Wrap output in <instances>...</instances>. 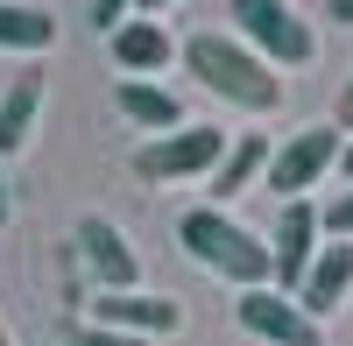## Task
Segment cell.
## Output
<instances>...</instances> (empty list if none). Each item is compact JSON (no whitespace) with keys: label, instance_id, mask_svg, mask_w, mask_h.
<instances>
[{"label":"cell","instance_id":"obj_1","mask_svg":"<svg viewBox=\"0 0 353 346\" xmlns=\"http://www.w3.org/2000/svg\"><path fill=\"white\" fill-rule=\"evenodd\" d=\"M184 71H191L212 99L241 106V113H276V106H283L276 64H261V57L233 36V28H198V36L184 43Z\"/></svg>","mask_w":353,"mask_h":346},{"label":"cell","instance_id":"obj_2","mask_svg":"<svg viewBox=\"0 0 353 346\" xmlns=\"http://www.w3.org/2000/svg\"><path fill=\"white\" fill-rule=\"evenodd\" d=\"M176 241H184V254H191L205 276L233 283V290H269V283H276V254H269V241H261L254 226H241L233 212H219V205L184 212V219H176Z\"/></svg>","mask_w":353,"mask_h":346},{"label":"cell","instance_id":"obj_3","mask_svg":"<svg viewBox=\"0 0 353 346\" xmlns=\"http://www.w3.org/2000/svg\"><path fill=\"white\" fill-rule=\"evenodd\" d=\"M226 21H233V36L276 71H304L318 57V28L290 8V0H226Z\"/></svg>","mask_w":353,"mask_h":346},{"label":"cell","instance_id":"obj_4","mask_svg":"<svg viewBox=\"0 0 353 346\" xmlns=\"http://www.w3.org/2000/svg\"><path fill=\"white\" fill-rule=\"evenodd\" d=\"M226 149H233V134L205 128V121H184L176 134H156V141H141V149H134V177H149V184L212 177V170L226 163Z\"/></svg>","mask_w":353,"mask_h":346},{"label":"cell","instance_id":"obj_5","mask_svg":"<svg viewBox=\"0 0 353 346\" xmlns=\"http://www.w3.org/2000/svg\"><path fill=\"white\" fill-rule=\"evenodd\" d=\"M346 156V141H339V121H311V128H297V134H283L276 141V156H269V184L276 191V205H290V198H304L325 170Z\"/></svg>","mask_w":353,"mask_h":346},{"label":"cell","instance_id":"obj_6","mask_svg":"<svg viewBox=\"0 0 353 346\" xmlns=\"http://www.w3.org/2000/svg\"><path fill=\"white\" fill-rule=\"evenodd\" d=\"M233 318H241V332L261 339V346H325V325H318L290 290H276V283L269 290H241L233 297Z\"/></svg>","mask_w":353,"mask_h":346},{"label":"cell","instance_id":"obj_7","mask_svg":"<svg viewBox=\"0 0 353 346\" xmlns=\"http://www.w3.org/2000/svg\"><path fill=\"white\" fill-rule=\"evenodd\" d=\"M71 247H78V262L92 269V283H99V297L106 290H134V276H141V262H134V247H128V234L113 226L106 212H85L78 219V234H71Z\"/></svg>","mask_w":353,"mask_h":346},{"label":"cell","instance_id":"obj_8","mask_svg":"<svg viewBox=\"0 0 353 346\" xmlns=\"http://www.w3.org/2000/svg\"><path fill=\"white\" fill-rule=\"evenodd\" d=\"M318 241H325V226H318V205H304V198L276 205V234H269V254H276V283H283L290 297H297V283L311 276V262H318Z\"/></svg>","mask_w":353,"mask_h":346},{"label":"cell","instance_id":"obj_9","mask_svg":"<svg viewBox=\"0 0 353 346\" xmlns=\"http://www.w3.org/2000/svg\"><path fill=\"white\" fill-rule=\"evenodd\" d=\"M92 325L128 332V339H170V332H184V311L149 290H106V297H92Z\"/></svg>","mask_w":353,"mask_h":346},{"label":"cell","instance_id":"obj_10","mask_svg":"<svg viewBox=\"0 0 353 346\" xmlns=\"http://www.w3.org/2000/svg\"><path fill=\"white\" fill-rule=\"evenodd\" d=\"M43 92H50V71L28 64L0 85V163L28 149V134H36V113H43Z\"/></svg>","mask_w":353,"mask_h":346},{"label":"cell","instance_id":"obj_11","mask_svg":"<svg viewBox=\"0 0 353 346\" xmlns=\"http://www.w3.org/2000/svg\"><path fill=\"white\" fill-rule=\"evenodd\" d=\"M346 297H353V241H332V247H318L311 276L297 283V304L311 318H325V311H339Z\"/></svg>","mask_w":353,"mask_h":346},{"label":"cell","instance_id":"obj_12","mask_svg":"<svg viewBox=\"0 0 353 346\" xmlns=\"http://www.w3.org/2000/svg\"><path fill=\"white\" fill-rule=\"evenodd\" d=\"M269 156H276V149H269V134H233L226 163L212 170V177H205V191H212V205L226 212V205H233V198H241V191H248L254 177H269Z\"/></svg>","mask_w":353,"mask_h":346},{"label":"cell","instance_id":"obj_13","mask_svg":"<svg viewBox=\"0 0 353 346\" xmlns=\"http://www.w3.org/2000/svg\"><path fill=\"white\" fill-rule=\"evenodd\" d=\"M113 106H121L134 128H149V141L184 128V106H176V92H170V85H149V78H121V85H113Z\"/></svg>","mask_w":353,"mask_h":346},{"label":"cell","instance_id":"obj_14","mask_svg":"<svg viewBox=\"0 0 353 346\" xmlns=\"http://www.w3.org/2000/svg\"><path fill=\"white\" fill-rule=\"evenodd\" d=\"M57 50V14L36 0H0V57H43Z\"/></svg>","mask_w":353,"mask_h":346},{"label":"cell","instance_id":"obj_15","mask_svg":"<svg viewBox=\"0 0 353 346\" xmlns=\"http://www.w3.org/2000/svg\"><path fill=\"white\" fill-rule=\"evenodd\" d=\"M106 43H113V64L128 78H149V71L170 64V28L163 21H128V28H113Z\"/></svg>","mask_w":353,"mask_h":346},{"label":"cell","instance_id":"obj_16","mask_svg":"<svg viewBox=\"0 0 353 346\" xmlns=\"http://www.w3.org/2000/svg\"><path fill=\"white\" fill-rule=\"evenodd\" d=\"M57 346H149V339H128V332H106V325H92V318H78V325L57 332Z\"/></svg>","mask_w":353,"mask_h":346},{"label":"cell","instance_id":"obj_17","mask_svg":"<svg viewBox=\"0 0 353 346\" xmlns=\"http://www.w3.org/2000/svg\"><path fill=\"white\" fill-rule=\"evenodd\" d=\"M318 226H325V234H332V241H353V184H346V191L332 198V205H325V212H318Z\"/></svg>","mask_w":353,"mask_h":346},{"label":"cell","instance_id":"obj_18","mask_svg":"<svg viewBox=\"0 0 353 346\" xmlns=\"http://www.w3.org/2000/svg\"><path fill=\"white\" fill-rule=\"evenodd\" d=\"M92 21L113 36V28H128V21H134V0H92Z\"/></svg>","mask_w":353,"mask_h":346},{"label":"cell","instance_id":"obj_19","mask_svg":"<svg viewBox=\"0 0 353 346\" xmlns=\"http://www.w3.org/2000/svg\"><path fill=\"white\" fill-rule=\"evenodd\" d=\"M339 134H353V78L339 85Z\"/></svg>","mask_w":353,"mask_h":346},{"label":"cell","instance_id":"obj_20","mask_svg":"<svg viewBox=\"0 0 353 346\" xmlns=\"http://www.w3.org/2000/svg\"><path fill=\"white\" fill-rule=\"evenodd\" d=\"M176 0H134V14H170Z\"/></svg>","mask_w":353,"mask_h":346},{"label":"cell","instance_id":"obj_21","mask_svg":"<svg viewBox=\"0 0 353 346\" xmlns=\"http://www.w3.org/2000/svg\"><path fill=\"white\" fill-rule=\"evenodd\" d=\"M14 219V198H8V177H0V226Z\"/></svg>","mask_w":353,"mask_h":346},{"label":"cell","instance_id":"obj_22","mask_svg":"<svg viewBox=\"0 0 353 346\" xmlns=\"http://www.w3.org/2000/svg\"><path fill=\"white\" fill-rule=\"evenodd\" d=\"M325 8H332V21H353V0H325Z\"/></svg>","mask_w":353,"mask_h":346},{"label":"cell","instance_id":"obj_23","mask_svg":"<svg viewBox=\"0 0 353 346\" xmlns=\"http://www.w3.org/2000/svg\"><path fill=\"white\" fill-rule=\"evenodd\" d=\"M339 170H346V184H353V141H346V156H339Z\"/></svg>","mask_w":353,"mask_h":346},{"label":"cell","instance_id":"obj_24","mask_svg":"<svg viewBox=\"0 0 353 346\" xmlns=\"http://www.w3.org/2000/svg\"><path fill=\"white\" fill-rule=\"evenodd\" d=\"M0 346H14V332H8V325H0Z\"/></svg>","mask_w":353,"mask_h":346}]
</instances>
